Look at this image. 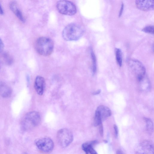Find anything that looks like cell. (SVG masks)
Returning a JSON list of instances; mask_svg holds the SVG:
<instances>
[{
    "label": "cell",
    "mask_w": 154,
    "mask_h": 154,
    "mask_svg": "<svg viewBox=\"0 0 154 154\" xmlns=\"http://www.w3.org/2000/svg\"><path fill=\"white\" fill-rule=\"evenodd\" d=\"M99 126L100 134L101 136L103 137V127L102 124H100Z\"/></svg>",
    "instance_id": "cell-19"
},
{
    "label": "cell",
    "mask_w": 154,
    "mask_h": 154,
    "mask_svg": "<svg viewBox=\"0 0 154 154\" xmlns=\"http://www.w3.org/2000/svg\"><path fill=\"white\" fill-rule=\"evenodd\" d=\"M128 65L139 81L144 78L146 69L139 61L134 59H129L127 61Z\"/></svg>",
    "instance_id": "cell-4"
},
{
    "label": "cell",
    "mask_w": 154,
    "mask_h": 154,
    "mask_svg": "<svg viewBox=\"0 0 154 154\" xmlns=\"http://www.w3.org/2000/svg\"><path fill=\"white\" fill-rule=\"evenodd\" d=\"M56 138L59 145L63 147H66L72 143L73 139V136L70 130L64 128L58 131Z\"/></svg>",
    "instance_id": "cell-5"
},
{
    "label": "cell",
    "mask_w": 154,
    "mask_h": 154,
    "mask_svg": "<svg viewBox=\"0 0 154 154\" xmlns=\"http://www.w3.org/2000/svg\"><path fill=\"white\" fill-rule=\"evenodd\" d=\"M35 144L38 149L45 153L51 152L54 147L53 140L48 137H44L38 140L36 142Z\"/></svg>",
    "instance_id": "cell-7"
},
{
    "label": "cell",
    "mask_w": 154,
    "mask_h": 154,
    "mask_svg": "<svg viewBox=\"0 0 154 154\" xmlns=\"http://www.w3.org/2000/svg\"><path fill=\"white\" fill-rule=\"evenodd\" d=\"M57 8L61 14L69 16L74 15L76 12L75 5L72 2L66 0L58 1L56 5Z\"/></svg>",
    "instance_id": "cell-6"
},
{
    "label": "cell",
    "mask_w": 154,
    "mask_h": 154,
    "mask_svg": "<svg viewBox=\"0 0 154 154\" xmlns=\"http://www.w3.org/2000/svg\"><path fill=\"white\" fill-rule=\"evenodd\" d=\"M9 8L11 10L22 22L24 23L25 20L22 13L15 1H12L10 3Z\"/></svg>",
    "instance_id": "cell-11"
},
{
    "label": "cell",
    "mask_w": 154,
    "mask_h": 154,
    "mask_svg": "<svg viewBox=\"0 0 154 154\" xmlns=\"http://www.w3.org/2000/svg\"><path fill=\"white\" fill-rule=\"evenodd\" d=\"M97 142L96 140L86 142L82 145V148L86 154H98L93 148V146Z\"/></svg>",
    "instance_id": "cell-14"
},
{
    "label": "cell",
    "mask_w": 154,
    "mask_h": 154,
    "mask_svg": "<svg viewBox=\"0 0 154 154\" xmlns=\"http://www.w3.org/2000/svg\"><path fill=\"white\" fill-rule=\"evenodd\" d=\"M116 154H123L121 150H118L116 152Z\"/></svg>",
    "instance_id": "cell-25"
},
{
    "label": "cell",
    "mask_w": 154,
    "mask_h": 154,
    "mask_svg": "<svg viewBox=\"0 0 154 154\" xmlns=\"http://www.w3.org/2000/svg\"><path fill=\"white\" fill-rule=\"evenodd\" d=\"M36 51L40 55L47 56L51 54L54 48L53 42L50 38L41 37L38 38L35 43Z\"/></svg>",
    "instance_id": "cell-2"
},
{
    "label": "cell",
    "mask_w": 154,
    "mask_h": 154,
    "mask_svg": "<svg viewBox=\"0 0 154 154\" xmlns=\"http://www.w3.org/2000/svg\"><path fill=\"white\" fill-rule=\"evenodd\" d=\"M41 118L39 113L35 111H31L26 113L21 122L22 128L25 130L32 128L38 125Z\"/></svg>",
    "instance_id": "cell-3"
},
{
    "label": "cell",
    "mask_w": 154,
    "mask_h": 154,
    "mask_svg": "<svg viewBox=\"0 0 154 154\" xmlns=\"http://www.w3.org/2000/svg\"><path fill=\"white\" fill-rule=\"evenodd\" d=\"M143 32L146 33L153 34L154 28L153 26H148L144 28L142 30Z\"/></svg>",
    "instance_id": "cell-18"
},
{
    "label": "cell",
    "mask_w": 154,
    "mask_h": 154,
    "mask_svg": "<svg viewBox=\"0 0 154 154\" xmlns=\"http://www.w3.org/2000/svg\"><path fill=\"white\" fill-rule=\"evenodd\" d=\"M114 129L115 137H117L118 134V127L116 125H114Z\"/></svg>",
    "instance_id": "cell-20"
},
{
    "label": "cell",
    "mask_w": 154,
    "mask_h": 154,
    "mask_svg": "<svg viewBox=\"0 0 154 154\" xmlns=\"http://www.w3.org/2000/svg\"><path fill=\"white\" fill-rule=\"evenodd\" d=\"M23 154H28L27 153H25Z\"/></svg>",
    "instance_id": "cell-26"
},
{
    "label": "cell",
    "mask_w": 154,
    "mask_h": 154,
    "mask_svg": "<svg viewBox=\"0 0 154 154\" xmlns=\"http://www.w3.org/2000/svg\"><path fill=\"white\" fill-rule=\"evenodd\" d=\"M84 30L79 24L73 23L67 25L62 32V36L66 41H75L78 40L83 34Z\"/></svg>",
    "instance_id": "cell-1"
},
{
    "label": "cell",
    "mask_w": 154,
    "mask_h": 154,
    "mask_svg": "<svg viewBox=\"0 0 154 154\" xmlns=\"http://www.w3.org/2000/svg\"><path fill=\"white\" fill-rule=\"evenodd\" d=\"M124 5L123 3H122L121 5V8L120 10L119 13V17H120L122 14V12L123 9Z\"/></svg>",
    "instance_id": "cell-22"
},
{
    "label": "cell",
    "mask_w": 154,
    "mask_h": 154,
    "mask_svg": "<svg viewBox=\"0 0 154 154\" xmlns=\"http://www.w3.org/2000/svg\"><path fill=\"white\" fill-rule=\"evenodd\" d=\"M4 48V44L2 40L0 38V53L3 51Z\"/></svg>",
    "instance_id": "cell-21"
},
{
    "label": "cell",
    "mask_w": 154,
    "mask_h": 154,
    "mask_svg": "<svg viewBox=\"0 0 154 154\" xmlns=\"http://www.w3.org/2000/svg\"><path fill=\"white\" fill-rule=\"evenodd\" d=\"M45 85L44 78L41 76H37L35 79L34 86L35 91L38 95H42L43 94Z\"/></svg>",
    "instance_id": "cell-12"
},
{
    "label": "cell",
    "mask_w": 154,
    "mask_h": 154,
    "mask_svg": "<svg viewBox=\"0 0 154 154\" xmlns=\"http://www.w3.org/2000/svg\"><path fill=\"white\" fill-rule=\"evenodd\" d=\"M145 119L146 123V130L149 134H151L153 131V122L149 118H146Z\"/></svg>",
    "instance_id": "cell-16"
},
{
    "label": "cell",
    "mask_w": 154,
    "mask_h": 154,
    "mask_svg": "<svg viewBox=\"0 0 154 154\" xmlns=\"http://www.w3.org/2000/svg\"><path fill=\"white\" fill-rule=\"evenodd\" d=\"M4 14V12L0 3V14L2 15Z\"/></svg>",
    "instance_id": "cell-23"
},
{
    "label": "cell",
    "mask_w": 154,
    "mask_h": 154,
    "mask_svg": "<svg viewBox=\"0 0 154 154\" xmlns=\"http://www.w3.org/2000/svg\"></svg>",
    "instance_id": "cell-27"
},
{
    "label": "cell",
    "mask_w": 154,
    "mask_h": 154,
    "mask_svg": "<svg viewBox=\"0 0 154 154\" xmlns=\"http://www.w3.org/2000/svg\"><path fill=\"white\" fill-rule=\"evenodd\" d=\"M154 147L150 141L145 140L142 142L138 146L135 154H154Z\"/></svg>",
    "instance_id": "cell-8"
},
{
    "label": "cell",
    "mask_w": 154,
    "mask_h": 154,
    "mask_svg": "<svg viewBox=\"0 0 154 154\" xmlns=\"http://www.w3.org/2000/svg\"><path fill=\"white\" fill-rule=\"evenodd\" d=\"M135 4L137 7L142 11H149L154 9V0H136Z\"/></svg>",
    "instance_id": "cell-9"
},
{
    "label": "cell",
    "mask_w": 154,
    "mask_h": 154,
    "mask_svg": "<svg viewBox=\"0 0 154 154\" xmlns=\"http://www.w3.org/2000/svg\"><path fill=\"white\" fill-rule=\"evenodd\" d=\"M95 113L100 117L102 122L110 116L112 114L110 109L108 107L103 105L97 108Z\"/></svg>",
    "instance_id": "cell-10"
},
{
    "label": "cell",
    "mask_w": 154,
    "mask_h": 154,
    "mask_svg": "<svg viewBox=\"0 0 154 154\" xmlns=\"http://www.w3.org/2000/svg\"><path fill=\"white\" fill-rule=\"evenodd\" d=\"M12 93L11 88L7 84L2 82H0V95L4 98L11 96Z\"/></svg>",
    "instance_id": "cell-13"
},
{
    "label": "cell",
    "mask_w": 154,
    "mask_h": 154,
    "mask_svg": "<svg viewBox=\"0 0 154 154\" xmlns=\"http://www.w3.org/2000/svg\"><path fill=\"white\" fill-rule=\"evenodd\" d=\"M115 54L117 62L120 66L122 64V53L120 49L116 48L115 49Z\"/></svg>",
    "instance_id": "cell-15"
},
{
    "label": "cell",
    "mask_w": 154,
    "mask_h": 154,
    "mask_svg": "<svg viewBox=\"0 0 154 154\" xmlns=\"http://www.w3.org/2000/svg\"><path fill=\"white\" fill-rule=\"evenodd\" d=\"M100 89H98L96 91H95V92H94L93 93V94L94 95H97L99 94L100 93Z\"/></svg>",
    "instance_id": "cell-24"
},
{
    "label": "cell",
    "mask_w": 154,
    "mask_h": 154,
    "mask_svg": "<svg viewBox=\"0 0 154 154\" xmlns=\"http://www.w3.org/2000/svg\"><path fill=\"white\" fill-rule=\"evenodd\" d=\"M90 51L92 63V71L93 74H94L96 72V57L92 49L91 48Z\"/></svg>",
    "instance_id": "cell-17"
}]
</instances>
